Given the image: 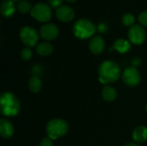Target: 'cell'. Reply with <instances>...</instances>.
Returning a JSON list of instances; mask_svg holds the SVG:
<instances>
[{"label": "cell", "instance_id": "e0dca14e", "mask_svg": "<svg viewBox=\"0 0 147 146\" xmlns=\"http://www.w3.org/2000/svg\"><path fill=\"white\" fill-rule=\"evenodd\" d=\"M102 96L107 102H113L115 100L117 96V92L115 88L109 85H106L102 88Z\"/></svg>", "mask_w": 147, "mask_h": 146}, {"label": "cell", "instance_id": "8fae6325", "mask_svg": "<svg viewBox=\"0 0 147 146\" xmlns=\"http://www.w3.org/2000/svg\"><path fill=\"white\" fill-rule=\"evenodd\" d=\"M89 47H90V52L93 54H96V55L101 54L103 52L104 48H105L104 40L99 35L94 36L90 41Z\"/></svg>", "mask_w": 147, "mask_h": 146}, {"label": "cell", "instance_id": "9a60e30c", "mask_svg": "<svg viewBox=\"0 0 147 146\" xmlns=\"http://www.w3.org/2000/svg\"><path fill=\"white\" fill-rule=\"evenodd\" d=\"M53 45L47 41L40 42L36 46V52L42 57L49 56L53 52Z\"/></svg>", "mask_w": 147, "mask_h": 146}, {"label": "cell", "instance_id": "ac0fdd59", "mask_svg": "<svg viewBox=\"0 0 147 146\" xmlns=\"http://www.w3.org/2000/svg\"><path fill=\"white\" fill-rule=\"evenodd\" d=\"M28 88L31 92L33 93H38L42 89V82L39 77L33 76L30 77L28 81Z\"/></svg>", "mask_w": 147, "mask_h": 146}, {"label": "cell", "instance_id": "5bb4252c", "mask_svg": "<svg viewBox=\"0 0 147 146\" xmlns=\"http://www.w3.org/2000/svg\"><path fill=\"white\" fill-rule=\"evenodd\" d=\"M133 139L137 143H144L147 140V128L140 126L134 129L133 133Z\"/></svg>", "mask_w": 147, "mask_h": 146}, {"label": "cell", "instance_id": "ba28073f", "mask_svg": "<svg viewBox=\"0 0 147 146\" xmlns=\"http://www.w3.org/2000/svg\"><path fill=\"white\" fill-rule=\"evenodd\" d=\"M129 40L134 45H141L145 42L146 38V33L142 26L134 25L128 31Z\"/></svg>", "mask_w": 147, "mask_h": 146}, {"label": "cell", "instance_id": "7a4b0ae2", "mask_svg": "<svg viewBox=\"0 0 147 146\" xmlns=\"http://www.w3.org/2000/svg\"><path fill=\"white\" fill-rule=\"evenodd\" d=\"M21 108L20 102L11 93L4 92L0 97V112L1 114L6 117L16 116Z\"/></svg>", "mask_w": 147, "mask_h": 146}, {"label": "cell", "instance_id": "2e32d148", "mask_svg": "<svg viewBox=\"0 0 147 146\" xmlns=\"http://www.w3.org/2000/svg\"><path fill=\"white\" fill-rule=\"evenodd\" d=\"M131 47L130 42L124 39H118L115 41L113 45V49L116 50L121 53H126L129 51Z\"/></svg>", "mask_w": 147, "mask_h": 146}, {"label": "cell", "instance_id": "8992f818", "mask_svg": "<svg viewBox=\"0 0 147 146\" xmlns=\"http://www.w3.org/2000/svg\"><path fill=\"white\" fill-rule=\"evenodd\" d=\"M20 39L23 42L24 45H26L28 47H31L36 45L39 40V35L36 30L30 27V26H25L21 28L20 30Z\"/></svg>", "mask_w": 147, "mask_h": 146}, {"label": "cell", "instance_id": "484cf974", "mask_svg": "<svg viewBox=\"0 0 147 146\" xmlns=\"http://www.w3.org/2000/svg\"><path fill=\"white\" fill-rule=\"evenodd\" d=\"M140 64H141V59H140V58L136 57V58H134V59H133V65H134V67L139 66V65H140Z\"/></svg>", "mask_w": 147, "mask_h": 146}, {"label": "cell", "instance_id": "4316f807", "mask_svg": "<svg viewBox=\"0 0 147 146\" xmlns=\"http://www.w3.org/2000/svg\"><path fill=\"white\" fill-rule=\"evenodd\" d=\"M124 146H140V145H139L138 144H135V143H127V144H126Z\"/></svg>", "mask_w": 147, "mask_h": 146}, {"label": "cell", "instance_id": "cb8c5ba5", "mask_svg": "<svg viewBox=\"0 0 147 146\" xmlns=\"http://www.w3.org/2000/svg\"><path fill=\"white\" fill-rule=\"evenodd\" d=\"M47 1H48V3L53 8H57V9L61 6L62 2H63V0H47Z\"/></svg>", "mask_w": 147, "mask_h": 146}, {"label": "cell", "instance_id": "277c9868", "mask_svg": "<svg viewBox=\"0 0 147 146\" xmlns=\"http://www.w3.org/2000/svg\"><path fill=\"white\" fill-rule=\"evenodd\" d=\"M96 26L88 19L78 20L73 25L74 35L81 40H85L91 37L96 32Z\"/></svg>", "mask_w": 147, "mask_h": 146}, {"label": "cell", "instance_id": "30bf717a", "mask_svg": "<svg viewBox=\"0 0 147 146\" xmlns=\"http://www.w3.org/2000/svg\"><path fill=\"white\" fill-rule=\"evenodd\" d=\"M56 16L59 21L67 22L74 18L75 12L71 7L67 5H61L56 10Z\"/></svg>", "mask_w": 147, "mask_h": 146}, {"label": "cell", "instance_id": "83f0119b", "mask_svg": "<svg viewBox=\"0 0 147 146\" xmlns=\"http://www.w3.org/2000/svg\"><path fill=\"white\" fill-rule=\"evenodd\" d=\"M67 1H69V2H75L76 0H67Z\"/></svg>", "mask_w": 147, "mask_h": 146}, {"label": "cell", "instance_id": "f1b7e54d", "mask_svg": "<svg viewBox=\"0 0 147 146\" xmlns=\"http://www.w3.org/2000/svg\"><path fill=\"white\" fill-rule=\"evenodd\" d=\"M146 112H147V104H146Z\"/></svg>", "mask_w": 147, "mask_h": 146}, {"label": "cell", "instance_id": "3957f363", "mask_svg": "<svg viewBox=\"0 0 147 146\" xmlns=\"http://www.w3.org/2000/svg\"><path fill=\"white\" fill-rule=\"evenodd\" d=\"M47 133L51 139H58L65 135L69 130L66 121L61 119H53L47 124Z\"/></svg>", "mask_w": 147, "mask_h": 146}, {"label": "cell", "instance_id": "7402d4cb", "mask_svg": "<svg viewBox=\"0 0 147 146\" xmlns=\"http://www.w3.org/2000/svg\"><path fill=\"white\" fill-rule=\"evenodd\" d=\"M139 22L141 25L147 27V10L140 13V15H139Z\"/></svg>", "mask_w": 147, "mask_h": 146}, {"label": "cell", "instance_id": "6da1fadb", "mask_svg": "<svg viewBox=\"0 0 147 146\" xmlns=\"http://www.w3.org/2000/svg\"><path fill=\"white\" fill-rule=\"evenodd\" d=\"M121 77V68L117 63L112 60L102 62L98 68L99 81L103 84L115 83Z\"/></svg>", "mask_w": 147, "mask_h": 146}, {"label": "cell", "instance_id": "5b68a950", "mask_svg": "<svg viewBox=\"0 0 147 146\" xmlns=\"http://www.w3.org/2000/svg\"><path fill=\"white\" fill-rule=\"evenodd\" d=\"M31 15L40 22H47L52 17L51 8L48 4L44 3H38L33 6L31 9Z\"/></svg>", "mask_w": 147, "mask_h": 146}, {"label": "cell", "instance_id": "d6986e66", "mask_svg": "<svg viewBox=\"0 0 147 146\" xmlns=\"http://www.w3.org/2000/svg\"><path fill=\"white\" fill-rule=\"evenodd\" d=\"M16 8L18 9V11H20L21 13H28V12L31 11L33 7L29 2H28L26 0H22V1L18 2V3L16 4Z\"/></svg>", "mask_w": 147, "mask_h": 146}, {"label": "cell", "instance_id": "44dd1931", "mask_svg": "<svg viewBox=\"0 0 147 146\" xmlns=\"http://www.w3.org/2000/svg\"><path fill=\"white\" fill-rule=\"evenodd\" d=\"M33 56V52L29 47H24L21 52V58L24 61H28Z\"/></svg>", "mask_w": 147, "mask_h": 146}, {"label": "cell", "instance_id": "d4e9b609", "mask_svg": "<svg viewBox=\"0 0 147 146\" xmlns=\"http://www.w3.org/2000/svg\"><path fill=\"white\" fill-rule=\"evenodd\" d=\"M97 29H98V31H99L100 33H103V32H105V31L107 30V26H106V24H104V23H100V24L97 26Z\"/></svg>", "mask_w": 147, "mask_h": 146}, {"label": "cell", "instance_id": "4fadbf2b", "mask_svg": "<svg viewBox=\"0 0 147 146\" xmlns=\"http://www.w3.org/2000/svg\"><path fill=\"white\" fill-rule=\"evenodd\" d=\"M1 14L4 17H10L15 13V4L13 0H3L0 6Z\"/></svg>", "mask_w": 147, "mask_h": 146}, {"label": "cell", "instance_id": "603a6c76", "mask_svg": "<svg viewBox=\"0 0 147 146\" xmlns=\"http://www.w3.org/2000/svg\"><path fill=\"white\" fill-rule=\"evenodd\" d=\"M40 146H53V139H51L50 138H45L41 140V142L40 143Z\"/></svg>", "mask_w": 147, "mask_h": 146}, {"label": "cell", "instance_id": "52a82bcc", "mask_svg": "<svg viewBox=\"0 0 147 146\" xmlns=\"http://www.w3.org/2000/svg\"><path fill=\"white\" fill-rule=\"evenodd\" d=\"M140 74L136 67H127L122 73V80L124 83L130 87H135L140 83Z\"/></svg>", "mask_w": 147, "mask_h": 146}, {"label": "cell", "instance_id": "7c38bea8", "mask_svg": "<svg viewBox=\"0 0 147 146\" xmlns=\"http://www.w3.org/2000/svg\"><path fill=\"white\" fill-rule=\"evenodd\" d=\"M14 134V127L11 122L7 119L0 120V135L3 139H9Z\"/></svg>", "mask_w": 147, "mask_h": 146}, {"label": "cell", "instance_id": "9c48e42d", "mask_svg": "<svg viewBox=\"0 0 147 146\" xmlns=\"http://www.w3.org/2000/svg\"><path fill=\"white\" fill-rule=\"evenodd\" d=\"M40 35L46 40H54L59 35V28L53 23H47L40 28Z\"/></svg>", "mask_w": 147, "mask_h": 146}, {"label": "cell", "instance_id": "ffe728a7", "mask_svg": "<svg viewBox=\"0 0 147 146\" xmlns=\"http://www.w3.org/2000/svg\"><path fill=\"white\" fill-rule=\"evenodd\" d=\"M134 22H135L134 16L130 13L125 14L122 16V23L127 27H130V28L133 27L134 25Z\"/></svg>", "mask_w": 147, "mask_h": 146}]
</instances>
